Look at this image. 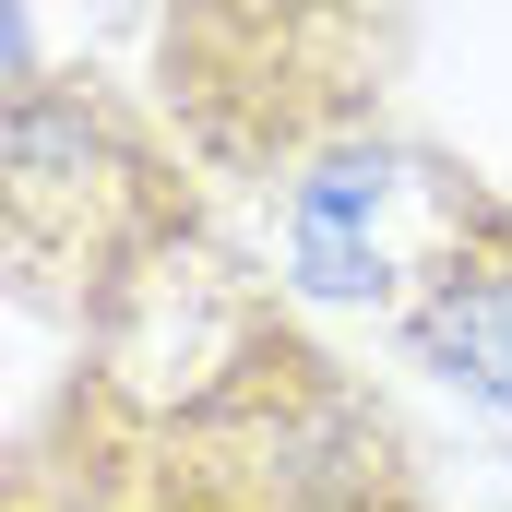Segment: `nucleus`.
<instances>
[{
  "label": "nucleus",
  "instance_id": "nucleus-1",
  "mask_svg": "<svg viewBox=\"0 0 512 512\" xmlns=\"http://www.w3.org/2000/svg\"><path fill=\"white\" fill-rule=\"evenodd\" d=\"M405 334L429 346V370H453L477 405L512 417V203L501 191H477V179L453 191L441 239L405 286Z\"/></svg>",
  "mask_w": 512,
  "mask_h": 512
}]
</instances>
